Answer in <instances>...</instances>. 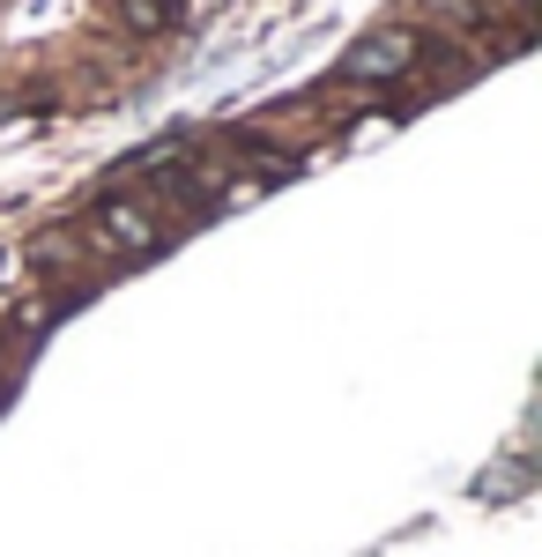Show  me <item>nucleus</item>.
Returning <instances> with one entry per match:
<instances>
[{
  "instance_id": "f03ea898",
  "label": "nucleus",
  "mask_w": 542,
  "mask_h": 557,
  "mask_svg": "<svg viewBox=\"0 0 542 557\" xmlns=\"http://www.w3.org/2000/svg\"><path fill=\"white\" fill-rule=\"evenodd\" d=\"M417 52H423V30L386 23V30H372V38L349 45L334 75H342L349 89H386V83H409V75H417Z\"/></svg>"
},
{
  "instance_id": "f257e3e1",
  "label": "nucleus",
  "mask_w": 542,
  "mask_h": 557,
  "mask_svg": "<svg viewBox=\"0 0 542 557\" xmlns=\"http://www.w3.org/2000/svg\"><path fill=\"white\" fill-rule=\"evenodd\" d=\"M164 238H171V223L149 201H134V194H104L89 209V246H104V253H120V260L164 253Z\"/></svg>"
},
{
  "instance_id": "7ed1b4c3",
  "label": "nucleus",
  "mask_w": 542,
  "mask_h": 557,
  "mask_svg": "<svg viewBox=\"0 0 542 557\" xmlns=\"http://www.w3.org/2000/svg\"><path fill=\"white\" fill-rule=\"evenodd\" d=\"M178 15H186V0H120V30H134V38H157Z\"/></svg>"
},
{
  "instance_id": "20e7f679",
  "label": "nucleus",
  "mask_w": 542,
  "mask_h": 557,
  "mask_svg": "<svg viewBox=\"0 0 542 557\" xmlns=\"http://www.w3.org/2000/svg\"><path fill=\"white\" fill-rule=\"evenodd\" d=\"M0 275H8V253H0Z\"/></svg>"
}]
</instances>
